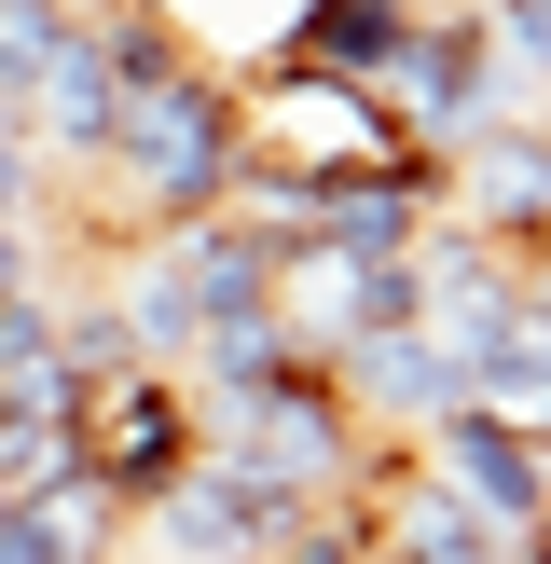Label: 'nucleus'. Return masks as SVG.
<instances>
[{
    "instance_id": "obj_1",
    "label": "nucleus",
    "mask_w": 551,
    "mask_h": 564,
    "mask_svg": "<svg viewBox=\"0 0 551 564\" xmlns=\"http://www.w3.org/2000/svg\"><path fill=\"white\" fill-rule=\"evenodd\" d=\"M207 441H220V455H248L276 496H303V510H317V496H345L358 468L386 455V441L345 413L331 358H290V372H262V386H235V400H207Z\"/></svg>"
},
{
    "instance_id": "obj_2",
    "label": "nucleus",
    "mask_w": 551,
    "mask_h": 564,
    "mask_svg": "<svg viewBox=\"0 0 551 564\" xmlns=\"http://www.w3.org/2000/svg\"><path fill=\"white\" fill-rule=\"evenodd\" d=\"M193 441H207V400H193L180 372H152V358H125V372H97L69 400V468L97 496H125V510H152V496L180 482Z\"/></svg>"
},
{
    "instance_id": "obj_3",
    "label": "nucleus",
    "mask_w": 551,
    "mask_h": 564,
    "mask_svg": "<svg viewBox=\"0 0 551 564\" xmlns=\"http://www.w3.org/2000/svg\"><path fill=\"white\" fill-rule=\"evenodd\" d=\"M290 523H303V496H276L248 455L193 441V468H180V482H165L152 510H125V551H152V564H262Z\"/></svg>"
},
{
    "instance_id": "obj_4",
    "label": "nucleus",
    "mask_w": 551,
    "mask_h": 564,
    "mask_svg": "<svg viewBox=\"0 0 551 564\" xmlns=\"http://www.w3.org/2000/svg\"><path fill=\"white\" fill-rule=\"evenodd\" d=\"M413 455L455 482V510L483 523V538H510V551H538V538H551V455H538V441H510L496 413H468V400H455L428 441H413Z\"/></svg>"
},
{
    "instance_id": "obj_5",
    "label": "nucleus",
    "mask_w": 551,
    "mask_h": 564,
    "mask_svg": "<svg viewBox=\"0 0 551 564\" xmlns=\"http://www.w3.org/2000/svg\"><path fill=\"white\" fill-rule=\"evenodd\" d=\"M28 138H42V165H55V152L97 165V138H110V42H97L83 0H69V28H55V55L28 69Z\"/></svg>"
},
{
    "instance_id": "obj_6",
    "label": "nucleus",
    "mask_w": 551,
    "mask_h": 564,
    "mask_svg": "<svg viewBox=\"0 0 551 564\" xmlns=\"http://www.w3.org/2000/svg\"><path fill=\"white\" fill-rule=\"evenodd\" d=\"M523 564H551V538H538V551H523Z\"/></svg>"
},
{
    "instance_id": "obj_7",
    "label": "nucleus",
    "mask_w": 551,
    "mask_h": 564,
    "mask_svg": "<svg viewBox=\"0 0 551 564\" xmlns=\"http://www.w3.org/2000/svg\"><path fill=\"white\" fill-rule=\"evenodd\" d=\"M538 124H551V110H538Z\"/></svg>"
}]
</instances>
